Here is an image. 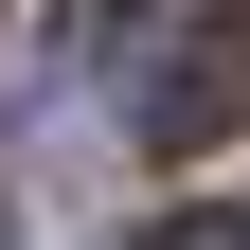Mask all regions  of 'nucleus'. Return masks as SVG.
I'll list each match as a JSON object with an SVG mask.
<instances>
[{"label": "nucleus", "mask_w": 250, "mask_h": 250, "mask_svg": "<svg viewBox=\"0 0 250 250\" xmlns=\"http://www.w3.org/2000/svg\"><path fill=\"white\" fill-rule=\"evenodd\" d=\"M89 72L125 89V125H143L161 161H197V143L250 125V36H232V0H107V18H89Z\"/></svg>", "instance_id": "nucleus-1"}, {"label": "nucleus", "mask_w": 250, "mask_h": 250, "mask_svg": "<svg viewBox=\"0 0 250 250\" xmlns=\"http://www.w3.org/2000/svg\"><path fill=\"white\" fill-rule=\"evenodd\" d=\"M161 250H250V214H161Z\"/></svg>", "instance_id": "nucleus-2"}]
</instances>
